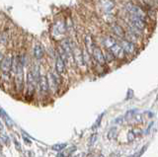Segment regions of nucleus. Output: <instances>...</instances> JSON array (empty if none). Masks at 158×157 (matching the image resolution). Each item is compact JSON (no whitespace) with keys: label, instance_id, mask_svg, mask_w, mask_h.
Listing matches in <instances>:
<instances>
[{"label":"nucleus","instance_id":"1","mask_svg":"<svg viewBox=\"0 0 158 157\" xmlns=\"http://www.w3.org/2000/svg\"><path fill=\"white\" fill-rule=\"evenodd\" d=\"M104 43H105V46L109 48V51L115 56V57L121 58V60L125 57V53H126L125 51H123V48H122V46L120 45V43H118L116 42L115 39H113L111 37H108L105 39Z\"/></svg>","mask_w":158,"mask_h":157},{"label":"nucleus","instance_id":"2","mask_svg":"<svg viewBox=\"0 0 158 157\" xmlns=\"http://www.w3.org/2000/svg\"><path fill=\"white\" fill-rule=\"evenodd\" d=\"M12 64H13V55L8 53V55L4 56V58L1 63V74L4 79H9L10 76L12 74Z\"/></svg>","mask_w":158,"mask_h":157},{"label":"nucleus","instance_id":"3","mask_svg":"<svg viewBox=\"0 0 158 157\" xmlns=\"http://www.w3.org/2000/svg\"><path fill=\"white\" fill-rule=\"evenodd\" d=\"M26 85H27V95L29 97H32L36 90V87L38 85V81L33 75L32 70L30 69L27 73V78H26Z\"/></svg>","mask_w":158,"mask_h":157},{"label":"nucleus","instance_id":"4","mask_svg":"<svg viewBox=\"0 0 158 157\" xmlns=\"http://www.w3.org/2000/svg\"><path fill=\"white\" fill-rule=\"evenodd\" d=\"M126 10L127 13H130L131 16H136L139 17L141 19L144 20L145 18V12L142 10V8H140L138 5H135V4L128 2L126 4Z\"/></svg>","mask_w":158,"mask_h":157},{"label":"nucleus","instance_id":"5","mask_svg":"<svg viewBox=\"0 0 158 157\" xmlns=\"http://www.w3.org/2000/svg\"><path fill=\"white\" fill-rule=\"evenodd\" d=\"M59 74L56 72H51L48 73V84H49V89L52 90L53 92H56L58 89V86L60 84V79H59Z\"/></svg>","mask_w":158,"mask_h":157},{"label":"nucleus","instance_id":"6","mask_svg":"<svg viewBox=\"0 0 158 157\" xmlns=\"http://www.w3.org/2000/svg\"><path fill=\"white\" fill-rule=\"evenodd\" d=\"M130 23L131 24V26L133 29H135L137 31H142L145 29V23L144 20L139 17L136 16H131L130 17Z\"/></svg>","mask_w":158,"mask_h":157},{"label":"nucleus","instance_id":"7","mask_svg":"<svg viewBox=\"0 0 158 157\" xmlns=\"http://www.w3.org/2000/svg\"><path fill=\"white\" fill-rule=\"evenodd\" d=\"M38 85L40 88V91L43 95H48V91L51 90L49 89V84H48V76L46 75H41L40 77V80L38 82Z\"/></svg>","mask_w":158,"mask_h":157},{"label":"nucleus","instance_id":"8","mask_svg":"<svg viewBox=\"0 0 158 157\" xmlns=\"http://www.w3.org/2000/svg\"><path fill=\"white\" fill-rule=\"evenodd\" d=\"M91 55L93 56L94 57V60H95L99 64H101V65H104L105 63L107 62L106 61V58H105V56H104V53L103 52L101 51V48H98V47H94L93 48V52Z\"/></svg>","mask_w":158,"mask_h":157},{"label":"nucleus","instance_id":"9","mask_svg":"<svg viewBox=\"0 0 158 157\" xmlns=\"http://www.w3.org/2000/svg\"><path fill=\"white\" fill-rule=\"evenodd\" d=\"M73 60L77 63V65L79 66H83L85 65V60H84V55L82 51L76 46L73 48Z\"/></svg>","mask_w":158,"mask_h":157},{"label":"nucleus","instance_id":"10","mask_svg":"<svg viewBox=\"0 0 158 157\" xmlns=\"http://www.w3.org/2000/svg\"><path fill=\"white\" fill-rule=\"evenodd\" d=\"M65 64L66 63L64 62V60L59 56L58 55H56V72L58 73L59 75L63 74L65 72Z\"/></svg>","mask_w":158,"mask_h":157},{"label":"nucleus","instance_id":"11","mask_svg":"<svg viewBox=\"0 0 158 157\" xmlns=\"http://www.w3.org/2000/svg\"><path fill=\"white\" fill-rule=\"evenodd\" d=\"M121 46L123 48V51H125L126 53H130V55H131V53H133L135 52V45H133V43L131 41L123 40L121 43Z\"/></svg>","mask_w":158,"mask_h":157},{"label":"nucleus","instance_id":"12","mask_svg":"<svg viewBox=\"0 0 158 157\" xmlns=\"http://www.w3.org/2000/svg\"><path fill=\"white\" fill-rule=\"evenodd\" d=\"M33 55H34V56H35L36 60H42V58L44 57V47L41 45V43H37V45L34 47Z\"/></svg>","mask_w":158,"mask_h":157},{"label":"nucleus","instance_id":"13","mask_svg":"<svg viewBox=\"0 0 158 157\" xmlns=\"http://www.w3.org/2000/svg\"><path fill=\"white\" fill-rule=\"evenodd\" d=\"M76 146H69L65 147L61 152H59L57 157H70L74 154V152L76 151Z\"/></svg>","mask_w":158,"mask_h":157},{"label":"nucleus","instance_id":"14","mask_svg":"<svg viewBox=\"0 0 158 157\" xmlns=\"http://www.w3.org/2000/svg\"><path fill=\"white\" fill-rule=\"evenodd\" d=\"M64 31H65V25L62 22H57L52 29L53 35H61L64 33Z\"/></svg>","mask_w":158,"mask_h":157},{"label":"nucleus","instance_id":"15","mask_svg":"<svg viewBox=\"0 0 158 157\" xmlns=\"http://www.w3.org/2000/svg\"><path fill=\"white\" fill-rule=\"evenodd\" d=\"M85 45H86L87 51L90 53H92L93 48H94V47H95V43H94V42L92 40V37L90 35H87L85 37Z\"/></svg>","mask_w":158,"mask_h":157},{"label":"nucleus","instance_id":"16","mask_svg":"<svg viewBox=\"0 0 158 157\" xmlns=\"http://www.w3.org/2000/svg\"><path fill=\"white\" fill-rule=\"evenodd\" d=\"M112 30L114 32V34H116L117 36L118 37H121V38H123L125 37V32H123V30L121 28V26H118V25H113L112 26Z\"/></svg>","mask_w":158,"mask_h":157},{"label":"nucleus","instance_id":"17","mask_svg":"<svg viewBox=\"0 0 158 157\" xmlns=\"http://www.w3.org/2000/svg\"><path fill=\"white\" fill-rule=\"evenodd\" d=\"M118 129L116 126H113V127H111L110 130H109V132H108V138L110 140L116 139L117 136H118Z\"/></svg>","mask_w":158,"mask_h":157},{"label":"nucleus","instance_id":"18","mask_svg":"<svg viewBox=\"0 0 158 157\" xmlns=\"http://www.w3.org/2000/svg\"><path fill=\"white\" fill-rule=\"evenodd\" d=\"M67 146V144L66 143H57V144H54V145H52V150H56V151H57V152H61L65 147Z\"/></svg>","mask_w":158,"mask_h":157},{"label":"nucleus","instance_id":"19","mask_svg":"<svg viewBox=\"0 0 158 157\" xmlns=\"http://www.w3.org/2000/svg\"><path fill=\"white\" fill-rule=\"evenodd\" d=\"M103 5H104V8H105V11L107 12H110L113 7H114V3L112 1H109V0H106V1L103 2Z\"/></svg>","mask_w":158,"mask_h":157},{"label":"nucleus","instance_id":"20","mask_svg":"<svg viewBox=\"0 0 158 157\" xmlns=\"http://www.w3.org/2000/svg\"><path fill=\"white\" fill-rule=\"evenodd\" d=\"M0 140H1L2 142H4L5 144H9V142H10L9 136L5 134V132H3V130L0 131Z\"/></svg>","mask_w":158,"mask_h":157},{"label":"nucleus","instance_id":"21","mask_svg":"<svg viewBox=\"0 0 158 157\" xmlns=\"http://www.w3.org/2000/svg\"><path fill=\"white\" fill-rule=\"evenodd\" d=\"M103 115H104V114H101L100 116L98 117V119L96 120L95 124H94L93 126H92V129H93V130H96V129H98L99 126H100V125H101V121H102V119H103Z\"/></svg>","mask_w":158,"mask_h":157},{"label":"nucleus","instance_id":"22","mask_svg":"<svg viewBox=\"0 0 158 157\" xmlns=\"http://www.w3.org/2000/svg\"><path fill=\"white\" fill-rule=\"evenodd\" d=\"M146 148H147V144L146 145H144V146H142V148L137 152V153H135V154H132V155H131L130 157H140L141 156V154H143V152H144L145 150H146Z\"/></svg>","mask_w":158,"mask_h":157},{"label":"nucleus","instance_id":"23","mask_svg":"<svg viewBox=\"0 0 158 157\" xmlns=\"http://www.w3.org/2000/svg\"><path fill=\"white\" fill-rule=\"evenodd\" d=\"M104 56H105L106 61H108V62H111V61H113V60H114V56H114V55H113V53H112L110 51L107 52L106 55H104Z\"/></svg>","mask_w":158,"mask_h":157},{"label":"nucleus","instance_id":"24","mask_svg":"<svg viewBox=\"0 0 158 157\" xmlns=\"http://www.w3.org/2000/svg\"><path fill=\"white\" fill-rule=\"evenodd\" d=\"M97 137H98L97 134H93L90 136V139H89V144H90V145H93L94 143H95V142H96V139H97Z\"/></svg>","mask_w":158,"mask_h":157},{"label":"nucleus","instance_id":"25","mask_svg":"<svg viewBox=\"0 0 158 157\" xmlns=\"http://www.w3.org/2000/svg\"><path fill=\"white\" fill-rule=\"evenodd\" d=\"M135 138V132H133L132 130L128 131V134H127V139L130 140V141H132Z\"/></svg>","mask_w":158,"mask_h":157},{"label":"nucleus","instance_id":"26","mask_svg":"<svg viewBox=\"0 0 158 157\" xmlns=\"http://www.w3.org/2000/svg\"><path fill=\"white\" fill-rule=\"evenodd\" d=\"M4 58V55L2 52H0V67H1V63H2V60Z\"/></svg>","mask_w":158,"mask_h":157},{"label":"nucleus","instance_id":"27","mask_svg":"<svg viewBox=\"0 0 158 157\" xmlns=\"http://www.w3.org/2000/svg\"><path fill=\"white\" fill-rule=\"evenodd\" d=\"M70 157H84V153H79V154H73Z\"/></svg>","mask_w":158,"mask_h":157},{"label":"nucleus","instance_id":"28","mask_svg":"<svg viewBox=\"0 0 158 157\" xmlns=\"http://www.w3.org/2000/svg\"><path fill=\"white\" fill-rule=\"evenodd\" d=\"M3 130V125H2V122H0V131H2Z\"/></svg>","mask_w":158,"mask_h":157},{"label":"nucleus","instance_id":"29","mask_svg":"<svg viewBox=\"0 0 158 157\" xmlns=\"http://www.w3.org/2000/svg\"><path fill=\"white\" fill-rule=\"evenodd\" d=\"M1 142H2V141H1V140H0V150H1V149H2V143H1Z\"/></svg>","mask_w":158,"mask_h":157},{"label":"nucleus","instance_id":"30","mask_svg":"<svg viewBox=\"0 0 158 157\" xmlns=\"http://www.w3.org/2000/svg\"><path fill=\"white\" fill-rule=\"evenodd\" d=\"M97 157H104V155H102V154H99V155H98Z\"/></svg>","mask_w":158,"mask_h":157},{"label":"nucleus","instance_id":"31","mask_svg":"<svg viewBox=\"0 0 158 157\" xmlns=\"http://www.w3.org/2000/svg\"><path fill=\"white\" fill-rule=\"evenodd\" d=\"M155 1H156V3L158 4V0H155Z\"/></svg>","mask_w":158,"mask_h":157}]
</instances>
